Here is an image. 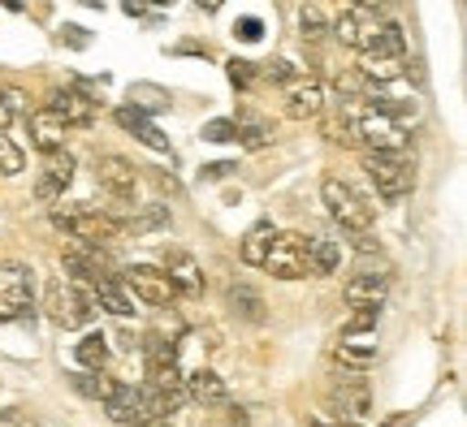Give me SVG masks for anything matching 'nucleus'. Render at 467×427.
Returning <instances> with one entry per match:
<instances>
[{
  "mask_svg": "<svg viewBox=\"0 0 467 427\" xmlns=\"http://www.w3.org/2000/svg\"><path fill=\"white\" fill-rule=\"evenodd\" d=\"M186 397L200 406H230V389L217 371H191L186 376Z\"/></svg>",
  "mask_w": 467,
  "mask_h": 427,
  "instance_id": "20",
  "label": "nucleus"
},
{
  "mask_svg": "<svg viewBox=\"0 0 467 427\" xmlns=\"http://www.w3.org/2000/svg\"><path fill=\"white\" fill-rule=\"evenodd\" d=\"M221 5H225V0H200V9H208V14H217Z\"/></svg>",
  "mask_w": 467,
  "mask_h": 427,
  "instance_id": "45",
  "label": "nucleus"
},
{
  "mask_svg": "<svg viewBox=\"0 0 467 427\" xmlns=\"http://www.w3.org/2000/svg\"><path fill=\"white\" fill-rule=\"evenodd\" d=\"M35 307V277L26 263H0V320H22Z\"/></svg>",
  "mask_w": 467,
  "mask_h": 427,
  "instance_id": "5",
  "label": "nucleus"
},
{
  "mask_svg": "<svg viewBox=\"0 0 467 427\" xmlns=\"http://www.w3.org/2000/svg\"><path fill=\"white\" fill-rule=\"evenodd\" d=\"M26 130H31V143H35V147L48 156V151H61V147H66V138H69V130H74V126H69L66 117H61L48 104V108H31V113H26Z\"/></svg>",
  "mask_w": 467,
  "mask_h": 427,
  "instance_id": "11",
  "label": "nucleus"
},
{
  "mask_svg": "<svg viewBox=\"0 0 467 427\" xmlns=\"http://www.w3.org/2000/svg\"><path fill=\"white\" fill-rule=\"evenodd\" d=\"M121 9H126V14H130V17H139V14H143V9H148V5H143V0H121Z\"/></svg>",
  "mask_w": 467,
  "mask_h": 427,
  "instance_id": "44",
  "label": "nucleus"
},
{
  "mask_svg": "<svg viewBox=\"0 0 467 427\" xmlns=\"http://www.w3.org/2000/svg\"><path fill=\"white\" fill-rule=\"evenodd\" d=\"M91 298H96V302H100V307H104L109 315H121V320H126V315H134V298H130V290H126V285H121V280H117L113 272H109V277H100L96 285H91Z\"/></svg>",
  "mask_w": 467,
  "mask_h": 427,
  "instance_id": "22",
  "label": "nucleus"
},
{
  "mask_svg": "<svg viewBox=\"0 0 467 427\" xmlns=\"http://www.w3.org/2000/svg\"><path fill=\"white\" fill-rule=\"evenodd\" d=\"M273 238H277V229L268 225V220H260V225H251L247 238H243V247H238V255H243V263H251V268H260L268 255V247H273Z\"/></svg>",
  "mask_w": 467,
  "mask_h": 427,
  "instance_id": "27",
  "label": "nucleus"
},
{
  "mask_svg": "<svg viewBox=\"0 0 467 427\" xmlns=\"http://www.w3.org/2000/svg\"><path fill=\"white\" fill-rule=\"evenodd\" d=\"M74 359L83 362L87 371H104L109 367V341H104L100 332H91V337H83V341L74 345Z\"/></svg>",
  "mask_w": 467,
  "mask_h": 427,
  "instance_id": "28",
  "label": "nucleus"
},
{
  "mask_svg": "<svg viewBox=\"0 0 467 427\" xmlns=\"http://www.w3.org/2000/svg\"><path fill=\"white\" fill-rule=\"evenodd\" d=\"M134 233H151V229H165L169 225V208L165 203H151V208H143V212H134L130 220H126Z\"/></svg>",
  "mask_w": 467,
  "mask_h": 427,
  "instance_id": "32",
  "label": "nucleus"
},
{
  "mask_svg": "<svg viewBox=\"0 0 467 427\" xmlns=\"http://www.w3.org/2000/svg\"><path fill=\"white\" fill-rule=\"evenodd\" d=\"M268 74H273V78H277V83H285V78H295V74H299V69L290 66V61H273V66H268Z\"/></svg>",
  "mask_w": 467,
  "mask_h": 427,
  "instance_id": "41",
  "label": "nucleus"
},
{
  "mask_svg": "<svg viewBox=\"0 0 467 427\" xmlns=\"http://www.w3.org/2000/svg\"><path fill=\"white\" fill-rule=\"evenodd\" d=\"M69 384H74V393L91 397V402H104L117 389V380H109L104 371H78V376H69Z\"/></svg>",
  "mask_w": 467,
  "mask_h": 427,
  "instance_id": "29",
  "label": "nucleus"
},
{
  "mask_svg": "<svg viewBox=\"0 0 467 427\" xmlns=\"http://www.w3.org/2000/svg\"><path fill=\"white\" fill-rule=\"evenodd\" d=\"M225 74H230V83L238 86V91H247L251 78H255V66L243 61V56H234V61H225Z\"/></svg>",
  "mask_w": 467,
  "mask_h": 427,
  "instance_id": "36",
  "label": "nucleus"
},
{
  "mask_svg": "<svg viewBox=\"0 0 467 427\" xmlns=\"http://www.w3.org/2000/svg\"><path fill=\"white\" fill-rule=\"evenodd\" d=\"M381 14H372V9H359V5H350L342 14L329 22V35H337L347 48L355 52H372L377 48V39H381Z\"/></svg>",
  "mask_w": 467,
  "mask_h": 427,
  "instance_id": "6",
  "label": "nucleus"
},
{
  "mask_svg": "<svg viewBox=\"0 0 467 427\" xmlns=\"http://www.w3.org/2000/svg\"><path fill=\"white\" fill-rule=\"evenodd\" d=\"M350 307H381L385 294H389V277L385 272H355V277L342 285Z\"/></svg>",
  "mask_w": 467,
  "mask_h": 427,
  "instance_id": "17",
  "label": "nucleus"
},
{
  "mask_svg": "<svg viewBox=\"0 0 467 427\" xmlns=\"http://www.w3.org/2000/svg\"><path fill=\"white\" fill-rule=\"evenodd\" d=\"M260 268H268L277 280L312 277V272H307V238H303V233H277Z\"/></svg>",
  "mask_w": 467,
  "mask_h": 427,
  "instance_id": "8",
  "label": "nucleus"
},
{
  "mask_svg": "<svg viewBox=\"0 0 467 427\" xmlns=\"http://www.w3.org/2000/svg\"><path fill=\"white\" fill-rule=\"evenodd\" d=\"M350 5H359V9H372V14H381V9H389V0H350Z\"/></svg>",
  "mask_w": 467,
  "mask_h": 427,
  "instance_id": "42",
  "label": "nucleus"
},
{
  "mask_svg": "<svg viewBox=\"0 0 467 427\" xmlns=\"http://www.w3.org/2000/svg\"><path fill=\"white\" fill-rule=\"evenodd\" d=\"M130 99L139 113H161V108H169V91H161V86H151V83L130 86Z\"/></svg>",
  "mask_w": 467,
  "mask_h": 427,
  "instance_id": "30",
  "label": "nucleus"
},
{
  "mask_svg": "<svg viewBox=\"0 0 467 427\" xmlns=\"http://www.w3.org/2000/svg\"><path fill=\"white\" fill-rule=\"evenodd\" d=\"M225 302H230L234 315H243L251 324H265V298L255 294L251 285H230V290H225Z\"/></svg>",
  "mask_w": 467,
  "mask_h": 427,
  "instance_id": "26",
  "label": "nucleus"
},
{
  "mask_svg": "<svg viewBox=\"0 0 467 427\" xmlns=\"http://www.w3.org/2000/svg\"><path fill=\"white\" fill-rule=\"evenodd\" d=\"M96 181H100L113 198L126 203V198H134V190H139V168H134L126 156L104 151V156H96Z\"/></svg>",
  "mask_w": 467,
  "mask_h": 427,
  "instance_id": "10",
  "label": "nucleus"
},
{
  "mask_svg": "<svg viewBox=\"0 0 467 427\" xmlns=\"http://www.w3.org/2000/svg\"><path fill=\"white\" fill-rule=\"evenodd\" d=\"M44 311L61 329H83V324H91V315H96V298H91V290L74 285V280H48Z\"/></svg>",
  "mask_w": 467,
  "mask_h": 427,
  "instance_id": "2",
  "label": "nucleus"
},
{
  "mask_svg": "<svg viewBox=\"0 0 467 427\" xmlns=\"http://www.w3.org/2000/svg\"><path fill=\"white\" fill-rule=\"evenodd\" d=\"M139 427H173V419H169V414H151V419H143Z\"/></svg>",
  "mask_w": 467,
  "mask_h": 427,
  "instance_id": "43",
  "label": "nucleus"
},
{
  "mask_svg": "<svg viewBox=\"0 0 467 427\" xmlns=\"http://www.w3.org/2000/svg\"><path fill=\"white\" fill-rule=\"evenodd\" d=\"M113 121H117V126H121L126 134H134V138H139L143 147H151V151H169V138H165L161 130H156V126L148 121V113H139L134 104H121V108L113 113Z\"/></svg>",
  "mask_w": 467,
  "mask_h": 427,
  "instance_id": "18",
  "label": "nucleus"
},
{
  "mask_svg": "<svg viewBox=\"0 0 467 427\" xmlns=\"http://www.w3.org/2000/svg\"><path fill=\"white\" fill-rule=\"evenodd\" d=\"M121 285L130 290V298H139L143 307H169L178 290H173V280L165 277V268H151V263H130L126 272H121Z\"/></svg>",
  "mask_w": 467,
  "mask_h": 427,
  "instance_id": "7",
  "label": "nucleus"
},
{
  "mask_svg": "<svg viewBox=\"0 0 467 427\" xmlns=\"http://www.w3.org/2000/svg\"><path fill=\"white\" fill-rule=\"evenodd\" d=\"M48 220L57 229L74 238V242H83V247H109L117 238V225L113 216H100L96 208H87V203H48Z\"/></svg>",
  "mask_w": 467,
  "mask_h": 427,
  "instance_id": "1",
  "label": "nucleus"
},
{
  "mask_svg": "<svg viewBox=\"0 0 467 427\" xmlns=\"http://www.w3.org/2000/svg\"><path fill=\"white\" fill-rule=\"evenodd\" d=\"M285 117L290 121H312V117L325 113V86L312 78V74H295V78H285Z\"/></svg>",
  "mask_w": 467,
  "mask_h": 427,
  "instance_id": "9",
  "label": "nucleus"
},
{
  "mask_svg": "<svg viewBox=\"0 0 467 427\" xmlns=\"http://www.w3.org/2000/svg\"><path fill=\"white\" fill-rule=\"evenodd\" d=\"M0 104L9 108V117H26V113H31V99H26V91H17V86H5V91H0Z\"/></svg>",
  "mask_w": 467,
  "mask_h": 427,
  "instance_id": "37",
  "label": "nucleus"
},
{
  "mask_svg": "<svg viewBox=\"0 0 467 427\" xmlns=\"http://www.w3.org/2000/svg\"><path fill=\"white\" fill-rule=\"evenodd\" d=\"M161 268H165V277L173 280V290L178 294H203V268L195 263V255L182 247H165V255H161Z\"/></svg>",
  "mask_w": 467,
  "mask_h": 427,
  "instance_id": "12",
  "label": "nucleus"
},
{
  "mask_svg": "<svg viewBox=\"0 0 467 427\" xmlns=\"http://www.w3.org/2000/svg\"><path fill=\"white\" fill-rule=\"evenodd\" d=\"M320 198H325V212L334 216L347 233H359L372 225V203H364V195L342 178H325L320 181Z\"/></svg>",
  "mask_w": 467,
  "mask_h": 427,
  "instance_id": "4",
  "label": "nucleus"
},
{
  "mask_svg": "<svg viewBox=\"0 0 467 427\" xmlns=\"http://www.w3.org/2000/svg\"><path fill=\"white\" fill-rule=\"evenodd\" d=\"M61 44H69V48H87L91 39H87L83 26H66V31H61Z\"/></svg>",
  "mask_w": 467,
  "mask_h": 427,
  "instance_id": "40",
  "label": "nucleus"
},
{
  "mask_svg": "<svg viewBox=\"0 0 467 427\" xmlns=\"http://www.w3.org/2000/svg\"><path fill=\"white\" fill-rule=\"evenodd\" d=\"M200 134H203V143H238V126H234V121H225V117L208 121Z\"/></svg>",
  "mask_w": 467,
  "mask_h": 427,
  "instance_id": "34",
  "label": "nucleus"
},
{
  "mask_svg": "<svg viewBox=\"0 0 467 427\" xmlns=\"http://www.w3.org/2000/svg\"><path fill=\"white\" fill-rule=\"evenodd\" d=\"M234 35H238V39H247V44H255V39L265 35V22H260V17H238Z\"/></svg>",
  "mask_w": 467,
  "mask_h": 427,
  "instance_id": "38",
  "label": "nucleus"
},
{
  "mask_svg": "<svg viewBox=\"0 0 467 427\" xmlns=\"http://www.w3.org/2000/svg\"><path fill=\"white\" fill-rule=\"evenodd\" d=\"M329 419H364L368 414V389L359 376H342L334 384V397H329Z\"/></svg>",
  "mask_w": 467,
  "mask_h": 427,
  "instance_id": "15",
  "label": "nucleus"
},
{
  "mask_svg": "<svg viewBox=\"0 0 467 427\" xmlns=\"http://www.w3.org/2000/svg\"><path fill=\"white\" fill-rule=\"evenodd\" d=\"M238 165H230V160H217V165H203V181H221V178H230Z\"/></svg>",
  "mask_w": 467,
  "mask_h": 427,
  "instance_id": "39",
  "label": "nucleus"
},
{
  "mask_svg": "<svg viewBox=\"0 0 467 427\" xmlns=\"http://www.w3.org/2000/svg\"><path fill=\"white\" fill-rule=\"evenodd\" d=\"M299 35L307 44H320V39L329 35V22H325V14H320L317 5H303L299 9Z\"/></svg>",
  "mask_w": 467,
  "mask_h": 427,
  "instance_id": "31",
  "label": "nucleus"
},
{
  "mask_svg": "<svg viewBox=\"0 0 467 427\" xmlns=\"http://www.w3.org/2000/svg\"><path fill=\"white\" fill-rule=\"evenodd\" d=\"M69 181H74V160H69V151H48L44 173L35 181V198H39V203H57V198H66Z\"/></svg>",
  "mask_w": 467,
  "mask_h": 427,
  "instance_id": "13",
  "label": "nucleus"
},
{
  "mask_svg": "<svg viewBox=\"0 0 467 427\" xmlns=\"http://www.w3.org/2000/svg\"><path fill=\"white\" fill-rule=\"evenodd\" d=\"M364 173L372 178L377 195L389 198V203L411 195V186H416V168L402 151H364Z\"/></svg>",
  "mask_w": 467,
  "mask_h": 427,
  "instance_id": "3",
  "label": "nucleus"
},
{
  "mask_svg": "<svg viewBox=\"0 0 467 427\" xmlns=\"http://www.w3.org/2000/svg\"><path fill=\"white\" fill-rule=\"evenodd\" d=\"M234 126H238V143L251 151H260L273 143V121H268L265 113H251V108H243V113L234 117Z\"/></svg>",
  "mask_w": 467,
  "mask_h": 427,
  "instance_id": "23",
  "label": "nucleus"
},
{
  "mask_svg": "<svg viewBox=\"0 0 467 427\" xmlns=\"http://www.w3.org/2000/svg\"><path fill=\"white\" fill-rule=\"evenodd\" d=\"M334 359L342 367H350V371H364V367L377 362V341H368V337H342L334 345Z\"/></svg>",
  "mask_w": 467,
  "mask_h": 427,
  "instance_id": "25",
  "label": "nucleus"
},
{
  "mask_svg": "<svg viewBox=\"0 0 467 427\" xmlns=\"http://www.w3.org/2000/svg\"><path fill=\"white\" fill-rule=\"evenodd\" d=\"M337 263H342V247H337L334 238L312 233L307 238V272L312 277H329V272H337Z\"/></svg>",
  "mask_w": 467,
  "mask_h": 427,
  "instance_id": "24",
  "label": "nucleus"
},
{
  "mask_svg": "<svg viewBox=\"0 0 467 427\" xmlns=\"http://www.w3.org/2000/svg\"><path fill=\"white\" fill-rule=\"evenodd\" d=\"M151 5H173V0H151Z\"/></svg>",
  "mask_w": 467,
  "mask_h": 427,
  "instance_id": "48",
  "label": "nucleus"
},
{
  "mask_svg": "<svg viewBox=\"0 0 467 427\" xmlns=\"http://www.w3.org/2000/svg\"><path fill=\"white\" fill-rule=\"evenodd\" d=\"M359 56H364V61H359V69H355V74H359L368 86L399 83L402 74H407V69H402V56H377V52H359Z\"/></svg>",
  "mask_w": 467,
  "mask_h": 427,
  "instance_id": "21",
  "label": "nucleus"
},
{
  "mask_svg": "<svg viewBox=\"0 0 467 427\" xmlns=\"http://www.w3.org/2000/svg\"><path fill=\"white\" fill-rule=\"evenodd\" d=\"M48 104L66 117L69 126H91V121H96V104H100V99H91L87 91H74V86H69V91H52Z\"/></svg>",
  "mask_w": 467,
  "mask_h": 427,
  "instance_id": "19",
  "label": "nucleus"
},
{
  "mask_svg": "<svg viewBox=\"0 0 467 427\" xmlns=\"http://www.w3.org/2000/svg\"><path fill=\"white\" fill-rule=\"evenodd\" d=\"M0 5H5V9H14V14L17 9H26V0H0Z\"/></svg>",
  "mask_w": 467,
  "mask_h": 427,
  "instance_id": "46",
  "label": "nucleus"
},
{
  "mask_svg": "<svg viewBox=\"0 0 467 427\" xmlns=\"http://www.w3.org/2000/svg\"><path fill=\"white\" fill-rule=\"evenodd\" d=\"M148 384L151 389H161V393L182 411L186 402V376H182V367H178V359H156V362H148Z\"/></svg>",
  "mask_w": 467,
  "mask_h": 427,
  "instance_id": "16",
  "label": "nucleus"
},
{
  "mask_svg": "<svg viewBox=\"0 0 467 427\" xmlns=\"http://www.w3.org/2000/svg\"><path fill=\"white\" fill-rule=\"evenodd\" d=\"M377 311H381V307H359V311L342 324V337H364V332L377 324Z\"/></svg>",
  "mask_w": 467,
  "mask_h": 427,
  "instance_id": "35",
  "label": "nucleus"
},
{
  "mask_svg": "<svg viewBox=\"0 0 467 427\" xmlns=\"http://www.w3.org/2000/svg\"><path fill=\"white\" fill-rule=\"evenodd\" d=\"M26 168V156H22V147H17L9 134L0 130V178H17Z\"/></svg>",
  "mask_w": 467,
  "mask_h": 427,
  "instance_id": "33",
  "label": "nucleus"
},
{
  "mask_svg": "<svg viewBox=\"0 0 467 427\" xmlns=\"http://www.w3.org/2000/svg\"><path fill=\"white\" fill-rule=\"evenodd\" d=\"M104 411H109V419L121 427H139L143 419H151L148 402H143V389H134V384H117L113 393L104 397Z\"/></svg>",
  "mask_w": 467,
  "mask_h": 427,
  "instance_id": "14",
  "label": "nucleus"
},
{
  "mask_svg": "<svg viewBox=\"0 0 467 427\" xmlns=\"http://www.w3.org/2000/svg\"><path fill=\"white\" fill-rule=\"evenodd\" d=\"M9 121H14V117H9V108H5V104H0V130H5V126H9Z\"/></svg>",
  "mask_w": 467,
  "mask_h": 427,
  "instance_id": "47",
  "label": "nucleus"
}]
</instances>
